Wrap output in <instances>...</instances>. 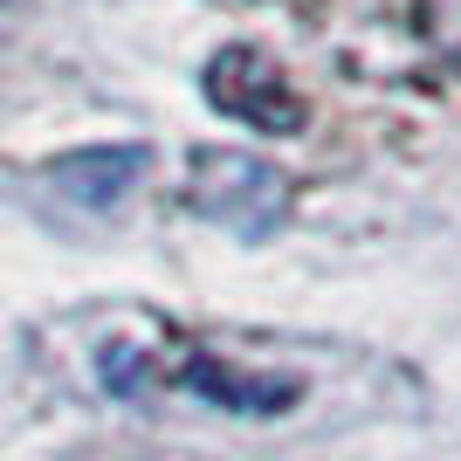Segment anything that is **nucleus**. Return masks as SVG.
Returning <instances> with one entry per match:
<instances>
[{
  "label": "nucleus",
  "instance_id": "f257e3e1",
  "mask_svg": "<svg viewBox=\"0 0 461 461\" xmlns=\"http://www.w3.org/2000/svg\"><path fill=\"white\" fill-rule=\"evenodd\" d=\"M96 379L111 385L117 400H138V393H152V385H186V393H200L207 406H228V413H283V406L296 400V379L241 372L234 358L200 351V345H179L173 366H166L158 351H145V345H104Z\"/></svg>",
  "mask_w": 461,
  "mask_h": 461
},
{
  "label": "nucleus",
  "instance_id": "20e7f679",
  "mask_svg": "<svg viewBox=\"0 0 461 461\" xmlns=\"http://www.w3.org/2000/svg\"><path fill=\"white\" fill-rule=\"evenodd\" d=\"M145 173V145H90V152H69L49 166V186L77 207H117L124 193Z\"/></svg>",
  "mask_w": 461,
  "mask_h": 461
},
{
  "label": "nucleus",
  "instance_id": "7ed1b4c3",
  "mask_svg": "<svg viewBox=\"0 0 461 461\" xmlns=\"http://www.w3.org/2000/svg\"><path fill=\"white\" fill-rule=\"evenodd\" d=\"M207 104L249 131H276V138H296L303 131V96L296 83L283 77V62L262 56V49H221L207 62Z\"/></svg>",
  "mask_w": 461,
  "mask_h": 461
},
{
  "label": "nucleus",
  "instance_id": "39448f33",
  "mask_svg": "<svg viewBox=\"0 0 461 461\" xmlns=\"http://www.w3.org/2000/svg\"><path fill=\"white\" fill-rule=\"evenodd\" d=\"M420 35H427V49L461 77V0H420Z\"/></svg>",
  "mask_w": 461,
  "mask_h": 461
},
{
  "label": "nucleus",
  "instance_id": "423d86ee",
  "mask_svg": "<svg viewBox=\"0 0 461 461\" xmlns=\"http://www.w3.org/2000/svg\"><path fill=\"white\" fill-rule=\"evenodd\" d=\"M14 7H21V0H0V14H14Z\"/></svg>",
  "mask_w": 461,
  "mask_h": 461
},
{
  "label": "nucleus",
  "instance_id": "f03ea898",
  "mask_svg": "<svg viewBox=\"0 0 461 461\" xmlns=\"http://www.w3.org/2000/svg\"><path fill=\"white\" fill-rule=\"evenodd\" d=\"M186 207L200 213V221H213V228L241 234V241H269V234L283 228V213H289V179L255 152H221V145H207V152H193V166H186Z\"/></svg>",
  "mask_w": 461,
  "mask_h": 461
}]
</instances>
